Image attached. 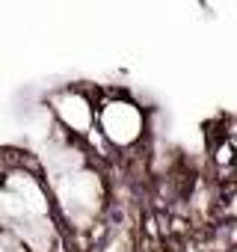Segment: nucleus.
Instances as JSON below:
<instances>
[]
</instances>
